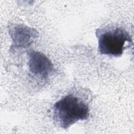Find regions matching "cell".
<instances>
[{
	"mask_svg": "<svg viewBox=\"0 0 134 134\" xmlns=\"http://www.w3.org/2000/svg\"><path fill=\"white\" fill-rule=\"evenodd\" d=\"M89 115L87 104L73 94L62 97L53 107V119L64 129H67L78 121L87 119Z\"/></svg>",
	"mask_w": 134,
	"mask_h": 134,
	"instance_id": "1",
	"label": "cell"
},
{
	"mask_svg": "<svg viewBox=\"0 0 134 134\" xmlns=\"http://www.w3.org/2000/svg\"><path fill=\"white\" fill-rule=\"evenodd\" d=\"M98 50L101 54L118 57L126 48V43L132 42L129 32L119 27H105L97 29Z\"/></svg>",
	"mask_w": 134,
	"mask_h": 134,
	"instance_id": "2",
	"label": "cell"
},
{
	"mask_svg": "<svg viewBox=\"0 0 134 134\" xmlns=\"http://www.w3.org/2000/svg\"><path fill=\"white\" fill-rule=\"evenodd\" d=\"M8 33L12 41V49L28 48L38 38V32L36 29L23 24L10 25Z\"/></svg>",
	"mask_w": 134,
	"mask_h": 134,
	"instance_id": "3",
	"label": "cell"
},
{
	"mask_svg": "<svg viewBox=\"0 0 134 134\" xmlns=\"http://www.w3.org/2000/svg\"><path fill=\"white\" fill-rule=\"evenodd\" d=\"M28 65L32 74L44 79H47L54 71L50 60L45 54L37 51H31L28 53Z\"/></svg>",
	"mask_w": 134,
	"mask_h": 134,
	"instance_id": "4",
	"label": "cell"
}]
</instances>
